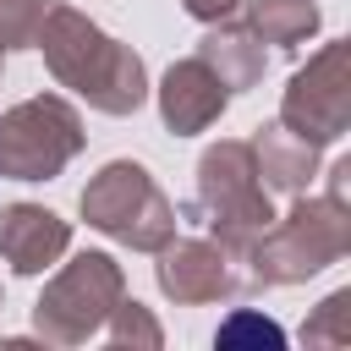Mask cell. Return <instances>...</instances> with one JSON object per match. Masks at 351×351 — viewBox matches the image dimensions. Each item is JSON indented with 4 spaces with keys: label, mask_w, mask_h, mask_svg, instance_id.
Returning a JSON list of instances; mask_svg holds the SVG:
<instances>
[{
    "label": "cell",
    "mask_w": 351,
    "mask_h": 351,
    "mask_svg": "<svg viewBox=\"0 0 351 351\" xmlns=\"http://www.w3.org/2000/svg\"><path fill=\"white\" fill-rule=\"evenodd\" d=\"M33 49L44 55L49 77L60 88H71L77 99H88L99 115H137L148 104V66L132 44L110 38L88 11L55 0Z\"/></svg>",
    "instance_id": "1"
},
{
    "label": "cell",
    "mask_w": 351,
    "mask_h": 351,
    "mask_svg": "<svg viewBox=\"0 0 351 351\" xmlns=\"http://www.w3.org/2000/svg\"><path fill=\"white\" fill-rule=\"evenodd\" d=\"M351 252V203L318 192H296L291 208L280 219H269V230L247 247L241 274H247V296L252 291H274V285H302L313 274H324L329 263H340Z\"/></svg>",
    "instance_id": "2"
},
{
    "label": "cell",
    "mask_w": 351,
    "mask_h": 351,
    "mask_svg": "<svg viewBox=\"0 0 351 351\" xmlns=\"http://www.w3.org/2000/svg\"><path fill=\"white\" fill-rule=\"evenodd\" d=\"M181 219L203 225L236 263L247 258V247L269 230L274 208H269V186L252 165V143L247 137H219L197 154V192L181 208Z\"/></svg>",
    "instance_id": "3"
},
{
    "label": "cell",
    "mask_w": 351,
    "mask_h": 351,
    "mask_svg": "<svg viewBox=\"0 0 351 351\" xmlns=\"http://www.w3.org/2000/svg\"><path fill=\"white\" fill-rule=\"evenodd\" d=\"M77 208L99 236H110V241H121L132 252H159L181 225L176 203L165 197V186L137 159H110L99 176H88Z\"/></svg>",
    "instance_id": "4"
},
{
    "label": "cell",
    "mask_w": 351,
    "mask_h": 351,
    "mask_svg": "<svg viewBox=\"0 0 351 351\" xmlns=\"http://www.w3.org/2000/svg\"><path fill=\"white\" fill-rule=\"evenodd\" d=\"M126 296V274L110 252H77L33 302V335L44 346H82L104 329L110 307Z\"/></svg>",
    "instance_id": "5"
},
{
    "label": "cell",
    "mask_w": 351,
    "mask_h": 351,
    "mask_svg": "<svg viewBox=\"0 0 351 351\" xmlns=\"http://www.w3.org/2000/svg\"><path fill=\"white\" fill-rule=\"evenodd\" d=\"M88 132L71 99L33 93L0 115V176L5 181H55L77 154Z\"/></svg>",
    "instance_id": "6"
},
{
    "label": "cell",
    "mask_w": 351,
    "mask_h": 351,
    "mask_svg": "<svg viewBox=\"0 0 351 351\" xmlns=\"http://www.w3.org/2000/svg\"><path fill=\"white\" fill-rule=\"evenodd\" d=\"M280 121L318 148L346 137V126H351V44L346 38L318 44V55H307V66L291 71Z\"/></svg>",
    "instance_id": "7"
},
{
    "label": "cell",
    "mask_w": 351,
    "mask_h": 351,
    "mask_svg": "<svg viewBox=\"0 0 351 351\" xmlns=\"http://www.w3.org/2000/svg\"><path fill=\"white\" fill-rule=\"evenodd\" d=\"M154 285L176 302V307H208V302H236L247 296V274L241 263L214 241V236H170L154 252Z\"/></svg>",
    "instance_id": "8"
},
{
    "label": "cell",
    "mask_w": 351,
    "mask_h": 351,
    "mask_svg": "<svg viewBox=\"0 0 351 351\" xmlns=\"http://www.w3.org/2000/svg\"><path fill=\"white\" fill-rule=\"evenodd\" d=\"M154 99H159V121H165V132H176V137H197V132H208V126L230 110L225 82H219L197 55L170 60L165 77H159V88H154Z\"/></svg>",
    "instance_id": "9"
},
{
    "label": "cell",
    "mask_w": 351,
    "mask_h": 351,
    "mask_svg": "<svg viewBox=\"0 0 351 351\" xmlns=\"http://www.w3.org/2000/svg\"><path fill=\"white\" fill-rule=\"evenodd\" d=\"M71 247V219H60L44 203H5L0 208V258L11 263V274H44L66 258Z\"/></svg>",
    "instance_id": "10"
},
{
    "label": "cell",
    "mask_w": 351,
    "mask_h": 351,
    "mask_svg": "<svg viewBox=\"0 0 351 351\" xmlns=\"http://www.w3.org/2000/svg\"><path fill=\"white\" fill-rule=\"evenodd\" d=\"M252 165H258V176H263V186L269 192H285V197H296V192H307L313 186V176H318V143H307L302 132H291L280 115L274 121H263L252 137Z\"/></svg>",
    "instance_id": "11"
},
{
    "label": "cell",
    "mask_w": 351,
    "mask_h": 351,
    "mask_svg": "<svg viewBox=\"0 0 351 351\" xmlns=\"http://www.w3.org/2000/svg\"><path fill=\"white\" fill-rule=\"evenodd\" d=\"M197 60L225 82V93L236 99V93H247V88H258L263 82V71H269V49H263V38L247 27V22H208V33L197 38Z\"/></svg>",
    "instance_id": "12"
},
{
    "label": "cell",
    "mask_w": 351,
    "mask_h": 351,
    "mask_svg": "<svg viewBox=\"0 0 351 351\" xmlns=\"http://www.w3.org/2000/svg\"><path fill=\"white\" fill-rule=\"evenodd\" d=\"M247 27L274 49H302L324 27V11L318 0H247Z\"/></svg>",
    "instance_id": "13"
},
{
    "label": "cell",
    "mask_w": 351,
    "mask_h": 351,
    "mask_svg": "<svg viewBox=\"0 0 351 351\" xmlns=\"http://www.w3.org/2000/svg\"><path fill=\"white\" fill-rule=\"evenodd\" d=\"M104 335H110V346H143V351H159L165 346V329H159V318L143 307V302H115L110 307V318H104Z\"/></svg>",
    "instance_id": "14"
},
{
    "label": "cell",
    "mask_w": 351,
    "mask_h": 351,
    "mask_svg": "<svg viewBox=\"0 0 351 351\" xmlns=\"http://www.w3.org/2000/svg\"><path fill=\"white\" fill-rule=\"evenodd\" d=\"M302 340L307 346H351V291H329L313 318L302 324Z\"/></svg>",
    "instance_id": "15"
},
{
    "label": "cell",
    "mask_w": 351,
    "mask_h": 351,
    "mask_svg": "<svg viewBox=\"0 0 351 351\" xmlns=\"http://www.w3.org/2000/svg\"><path fill=\"white\" fill-rule=\"evenodd\" d=\"M214 346H225V351H230V346H258V351L269 346V351H280V346H285V329H280L274 318H263L258 307H236V313L219 324Z\"/></svg>",
    "instance_id": "16"
},
{
    "label": "cell",
    "mask_w": 351,
    "mask_h": 351,
    "mask_svg": "<svg viewBox=\"0 0 351 351\" xmlns=\"http://www.w3.org/2000/svg\"><path fill=\"white\" fill-rule=\"evenodd\" d=\"M55 0H0V55L11 49H33L44 16H49Z\"/></svg>",
    "instance_id": "17"
},
{
    "label": "cell",
    "mask_w": 351,
    "mask_h": 351,
    "mask_svg": "<svg viewBox=\"0 0 351 351\" xmlns=\"http://www.w3.org/2000/svg\"><path fill=\"white\" fill-rule=\"evenodd\" d=\"M241 5H247V0H181V11H186V16H197L203 27H208V22H225V16H236Z\"/></svg>",
    "instance_id": "18"
},
{
    "label": "cell",
    "mask_w": 351,
    "mask_h": 351,
    "mask_svg": "<svg viewBox=\"0 0 351 351\" xmlns=\"http://www.w3.org/2000/svg\"><path fill=\"white\" fill-rule=\"evenodd\" d=\"M0 71H5V55H0Z\"/></svg>",
    "instance_id": "19"
}]
</instances>
